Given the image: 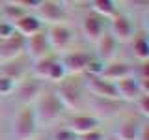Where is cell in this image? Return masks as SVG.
Here are the masks:
<instances>
[{
    "mask_svg": "<svg viewBox=\"0 0 149 140\" xmlns=\"http://www.w3.org/2000/svg\"><path fill=\"white\" fill-rule=\"evenodd\" d=\"M13 26L9 24V22H6V21H0V41L2 39H6V37H9L13 34Z\"/></svg>",
    "mask_w": 149,
    "mask_h": 140,
    "instance_id": "1f68e13d",
    "label": "cell"
},
{
    "mask_svg": "<svg viewBox=\"0 0 149 140\" xmlns=\"http://www.w3.org/2000/svg\"><path fill=\"white\" fill-rule=\"evenodd\" d=\"M0 75L11 78V80H15V82H21L26 75V67L19 62V58H17V60H11V62L0 64Z\"/></svg>",
    "mask_w": 149,
    "mask_h": 140,
    "instance_id": "ffe728a7",
    "label": "cell"
},
{
    "mask_svg": "<svg viewBox=\"0 0 149 140\" xmlns=\"http://www.w3.org/2000/svg\"><path fill=\"white\" fill-rule=\"evenodd\" d=\"M34 114L37 123H43V125H52L56 123L63 114V105L62 101L58 99L54 90H43L41 95L34 101Z\"/></svg>",
    "mask_w": 149,
    "mask_h": 140,
    "instance_id": "6da1fadb",
    "label": "cell"
},
{
    "mask_svg": "<svg viewBox=\"0 0 149 140\" xmlns=\"http://www.w3.org/2000/svg\"><path fill=\"white\" fill-rule=\"evenodd\" d=\"M47 39H49L50 49L58 50V52H65L71 49L74 41V32L67 24H52L47 32Z\"/></svg>",
    "mask_w": 149,
    "mask_h": 140,
    "instance_id": "5b68a950",
    "label": "cell"
},
{
    "mask_svg": "<svg viewBox=\"0 0 149 140\" xmlns=\"http://www.w3.org/2000/svg\"><path fill=\"white\" fill-rule=\"evenodd\" d=\"M37 120L34 114L32 105H24L19 110L17 118L13 120V127H11V134L15 140H32L37 133Z\"/></svg>",
    "mask_w": 149,
    "mask_h": 140,
    "instance_id": "3957f363",
    "label": "cell"
},
{
    "mask_svg": "<svg viewBox=\"0 0 149 140\" xmlns=\"http://www.w3.org/2000/svg\"><path fill=\"white\" fill-rule=\"evenodd\" d=\"M15 90H17L19 99L24 103V105H34V101L41 95V92L45 90V84H43V80L32 77V78L22 80L19 84V88H15Z\"/></svg>",
    "mask_w": 149,
    "mask_h": 140,
    "instance_id": "7c38bea8",
    "label": "cell"
},
{
    "mask_svg": "<svg viewBox=\"0 0 149 140\" xmlns=\"http://www.w3.org/2000/svg\"><path fill=\"white\" fill-rule=\"evenodd\" d=\"M114 2H116V4H118V2H123V0H114Z\"/></svg>",
    "mask_w": 149,
    "mask_h": 140,
    "instance_id": "8d00e7d4",
    "label": "cell"
},
{
    "mask_svg": "<svg viewBox=\"0 0 149 140\" xmlns=\"http://www.w3.org/2000/svg\"><path fill=\"white\" fill-rule=\"evenodd\" d=\"M54 64H56V58L52 54H49V56H45V58H41V60H36L34 67H32V73H34V77L39 78V80H49L50 69H52Z\"/></svg>",
    "mask_w": 149,
    "mask_h": 140,
    "instance_id": "44dd1931",
    "label": "cell"
},
{
    "mask_svg": "<svg viewBox=\"0 0 149 140\" xmlns=\"http://www.w3.org/2000/svg\"><path fill=\"white\" fill-rule=\"evenodd\" d=\"M50 45H49V39H47V32H37V34L30 36V37H24V52L30 56L32 60H41L45 56L50 54Z\"/></svg>",
    "mask_w": 149,
    "mask_h": 140,
    "instance_id": "52a82bcc",
    "label": "cell"
},
{
    "mask_svg": "<svg viewBox=\"0 0 149 140\" xmlns=\"http://www.w3.org/2000/svg\"><path fill=\"white\" fill-rule=\"evenodd\" d=\"M90 0H73V6H86Z\"/></svg>",
    "mask_w": 149,
    "mask_h": 140,
    "instance_id": "836d02e7",
    "label": "cell"
},
{
    "mask_svg": "<svg viewBox=\"0 0 149 140\" xmlns=\"http://www.w3.org/2000/svg\"><path fill=\"white\" fill-rule=\"evenodd\" d=\"M15 88H17V82L15 80H11V78L2 77V75H0V97L11 95V93L15 92Z\"/></svg>",
    "mask_w": 149,
    "mask_h": 140,
    "instance_id": "d4e9b609",
    "label": "cell"
},
{
    "mask_svg": "<svg viewBox=\"0 0 149 140\" xmlns=\"http://www.w3.org/2000/svg\"><path fill=\"white\" fill-rule=\"evenodd\" d=\"M22 52H24V37L19 36L17 32L0 41V64L17 60Z\"/></svg>",
    "mask_w": 149,
    "mask_h": 140,
    "instance_id": "ba28073f",
    "label": "cell"
},
{
    "mask_svg": "<svg viewBox=\"0 0 149 140\" xmlns=\"http://www.w3.org/2000/svg\"><path fill=\"white\" fill-rule=\"evenodd\" d=\"M56 95H58V99L62 101L63 108H71V110H78L82 108L84 101H82V93L78 90L74 84L71 82H62L58 86V90H54Z\"/></svg>",
    "mask_w": 149,
    "mask_h": 140,
    "instance_id": "30bf717a",
    "label": "cell"
},
{
    "mask_svg": "<svg viewBox=\"0 0 149 140\" xmlns=\"http://www.w3.org/2000/svg\"><path fill=\"white\" fill-rule=\"evenodd\" d=\"M77 140H106V136L101 133L99 129H95V131H90V133H86V134L77 136Z\"/></svg>",
    "mask_w": 149,
    "mask_h": 140,
    "instance_id": "4dcf8cb0",
    "label": "cell"
},
{
    "mask_svg": "<svg viewBox=\"0 0 149 140\" xmlns=\"http://www.w3.org/2000/svg\"><path fill=\"white\" fill-rule=\"evenodd\" d=\"M114 84H116V90H118L119 99H123V101H132L134 103L143 93L142 88L138 86V82H136V78H134V77L121 78V80L114 82Z\"/></svg>",
    "mask_w": 149,
    "mask_h": 140,
    "instance_id": "e0dca14e",
    "label": "cell"
},
{
    "mask_svg": "<svg viewBox=\"0 0 149 140\" xmlns=\"http://www.w3.org/2000/svg\"><path fill=\"white\" fill-rule=\"evenodd\" d=\"M106 26H108V19L101 17L99 13H95V11L86 13V15L82 17V22H80V30H82L84 37H86L88 41H93V43L106 32Z\"/></svg>",
    "mask_w": 149,
    "mask_h": 140,
    "instance_id": "8992f818",
    "label": "cell"
},
{
    "mask_svg": "<svg viewBox=\"0 0 149 140\" xmlns=\"http://www.w3.org/2000/svg\"><path fill=\"white\" fill-rule=\"evenodd\" d=\"M134 103H136L140 114H142L143 118H149V93H142Z\"/></svg>",
    "mask_w": 149,
    "mask_h": 140,
    "instance_id": "f1b7e54d",
    "label": "cell"
},
{
    "mask_svg": "<svg viewBox=\"0 0 149 140\" xmlns=\"http://www.w3.org/2000/svg\"><path fill=\"white\" fill-rule=\"evenodd\" d=\"M91 108L95 110V114L110 118V116L118 114L121 108V101L119 99H106V97H93L91 101Z\"/></svg>",
    "mask_w": 149,
    "mask_h": 140,
    "instance_id": "ac0fdd59",
    "label": "cell"
},
{
    "mask_svg": "<svg viewBox=\"0 0 149 140\" xmlns=\"http://www.w3.org/2000/svg\"><path fill=\"white\" fill-rule=\"evenodd\" d=\"M106 140H119V138H116V136H112V138H106Z\"/></svg>",
    "mask_w": 149,
    "mask_h": 140,
    "instance_id": "d590c367",
    "label": "cell"
},
{
    "mask_svg": "<svg viewBox=\"0 0 149 140\" xmlns=\"http://www.w3.org/2000/svg\"><path fill=\"white\" fill-rule=\"evenodd\" d=\"M132 54L140 62H147V58H149V41H147L146 34H140L136 37H132Z\"/></svg>",
    "mask_w": 149,
    "mask_h": 140,
    "instance_id": "603a6c76",
    "label": "cell"
},
{
    "mask_svg": "<svg viewBox=\"0 0 149 140\" xmlns=\"http://www.w3.org/2000/svg\"><path fill=\"white\" fill-rule=\"evenodd\" d=\"M65 77H67V75H65V69H63L62 62H60V60H56V64L52 65V69H50L49 80H50V82H62Z\"/></svg>",
    "mask_w": 149,
    "mask_h": 140,
    "instance_id": "484cf974",
    "label": "cell"
},
{
    "mask_svg": "<svg viewBox=\"0 0 149 140\" xmlns=\"http://www.w3.org/2000/svg\"><path fill=\"white\" fill-rule=\"evenodd\" d=\"M95 47H97V56H99L101 62H108V60H114L116 58L119 43L114 39V36L106 30L104 34L95 41Z\"/></svg>",
    "mask_w": 149,
    "mask_h": 140,
    "instance_id": "9a60e30c",
    "label": "cell"
},
{
    "mask_svg": "<svg viewBox=\"0 0 149 140\" xmlns=\"http://www.w3.org/2000/svg\"><path fill=\"white\" fill-rule=\"evenodd\" d=\"M138 140H149V125H147V121H142V127H140Z\"/></svg>",
    "mask_w": 149,
    "mask_h": 140,
    "instance_id": "d6a6232c",
    "label": "cell"
},
{
    "mask_svg": "<svg viewBox=\"0 0 149 140\" xmlns=\"http://www.w3.org/2000/svg\"><path fill=\"white\" fill-rule=\"evenodd\" d=\"M134 75V67L127 62H108L104 64L102 71L99 77L104 78V80H110V82H118L121 78H129Z\"/></svg>",
    "mask_w": 149,
    "mask_h": 140,
    "instance_id": "4fadbf2b",
    "label": "cell"
},
{
    "mask_svg": "<svg viewBox=\"0 0 149 140\" xmlns=\"http://www.w3.org/2000/svg\"><path fill=\"white\" fill-rule=\"evenodd\" d=\"M32 140H43V138H32Z\"/></svg>",
    "mask_w": 149,
    "mask_h": 140,
    "instance_id": "74e56055",
    "label": "cell"
},
{
    "mask_svg": "<svg viewBox=\"0 0 149 140\" xmlns=\"http://www.w3.org/2000/svg\"><path fill=\"white\" fill-rule=\"evenodd\" d=\"M99 123H101V120L97 118V116L80 114V116H74V118L69 120L67 129L73 131L77 136H80V134H86V133H90V131L99 129Z\"/></svg>",
    "mask_w": 149,
    "mask_h": 140,
    "instance_id": "2e32d148",
    "label": "cell"
},
{
    "mask_svg": "<svg viewBox=\"0 0 149 140\" xmlns=\"http://www.w3.org/2000/svg\"><path fill=\"white\" fill-rule=\"evenodd\" d=\"M86 88L93 93V97H106V99H119L118 90H116V84L110 80H104L101 77H93L88 75L86 80ZM121 101V99H119Z\"/></svg>",
    "mask_w": 149,
    "mask_h": 140,
    "instance_id": "8fae6325",
    "label": "cell"
},
{
    "mask_svg": "<svg viewBox=\"0 0 149 140\" xmlns=\"http://www.w3.org/2000/svg\"><path fill=\"white\" fill-rule=\"evenodd\" d=\"M13 30L22 37H30V36H34V34L43 30V22L37 19L36 13L26 11L22 17H19L17 21L13 22Z\"/></svg>",
    "mask_w": 149,
    "mask_h": 140,
    "instance_id": "5bb4252c",
    "label": "cell"
},
{
    "mask_svg": "<svg viewBox=\"0 0 149 140\" xmlns=\"http://www.w3.org/2000/svg\"><path fill=\"white\" fill-rule=\"evenodd\" d=\"M60 2H62L65 8H71L73 6V0H60Z\"/></svg>",
    "mask_w": 149,
    "mask_h": 140,
    "instance_id": "e575fe53",
    "label": "cell"
},
{
    "mask_svg": "<svg viewBox=\"0 0 149 140\" xmlns=\"http://www.w3.org/2000/svg\"><path fill=\"white\" fill-rule=\"evenodd\" d=\"M34 13L41 22H47L49 26L67 24L69 21V8H65L60 0H41Z\"/></svg>",
    "mask_w": 149,
    "mask_h": 140,
    "instance_id": "7a4b0ae2",
    "label": "cell"
},
{
    "mask_svg": "<svg viewBox=\"0 0 149 140\" xmlns=\"http://www.w3.org/2000/svg\"><path fill=\"white\" fill-rule=\"evenodd\" d=\"M4 4H13V6H21L22 9H26V11H30V9H36L39 6L41 0H2Z\"/></svg>",
    "mask_w": 149,
    "mask_h": 140,
    "instance_id": "4316f807",
    "label": "cell"
},
{
    "mask_svg": "<svg viewBox=\"0 0 149 140\" xmlns=\"http://www.w3.org/2000/svg\"><path fill=\"white\" fill-rule=\"evenodd\" d=\"M50 140H77V134L73 131H69L67 127H62V129H56L50 134Z\"/></svg>",
    "mask_w": 149,
    "mask_h": 140,
    "instance_id": "83f0119b",
    "label": "cell"
},
{
    "mask_svg": "<svg viewBox=\"0 0 149 140\" xmlns=\"http://www.w3.org/2000/svg\"><path fill=\"white\" fill-rule=\"evenodd\" d=\"M102 67H104V62H101V60H95V58H91L90 60V64H88V67H86V71L84 73H88V75H93V77H99L101 71H102Z\"/></svg>",
    "mask_w": 149,
    "mask_h": 140,
    "instance_id": "f546056e",
    "label": "cell"
},
{
    "mask_svg": "<svg viewBox=\"0 0 149 140\" xmlns=\"http://www.w3.org/2000/svg\"><path fill=\"white\" fill-rule=\"evenodd\" d=\"M108 32L114 36V39L118 41V43H127V41H130L136 36L132 21H130L127 15L119 13V11L112 19H108Z\"/></svg>",
    "mask_w": 149,
    "mask_h": 140,
    "instance_id": "277c9868",
    "label": "cell"
},
{
    "mask_svg": "<svg viewBox=\"0 0 149 140\" xmlns=\"http://www.w3.org/2000/svg\"><path fill=\"white\" fill-rule=\"evenodd\" d=\"M91 56L88 52H82V50H77V52H65L60 62H62L63 69H65V75H80L86 71L88 64H90Z\"/></svg>",
    "mask_w": 149,
    "mask_h": 140,
    "instance_id": "9c48e42d",
    "label": "cell"
},
{
    "mask_svg": "<svg viewBox=\"0 0 149 140\" xmlns=\"http://www.w3.org/2000/svg\"><path fill=\"white\" fill-rule=\"evenodd\" d=\"M24 13H26V9H22L21 6H13V4H4V6L0 8V15H2V19L6 22H9L11 26H13V22H15L19 17H22Z\"/></svg>",
    "mask_w": 149,
    "mask_h": 140,
    "instance_id": "cb8c5ba5",
    "label": "cell"
},
{
    "mask_svg": "<svg viewBox=\"0 0 149 140\" xmlns=\"http://www.w3.org/2000/svg\"><path fill=\"white\" fill-rule=\"evenodd\" d=\"M88 6H91V11L99 13L104 19H112L118 13V6H116L114 0H90Z\"/></svg>",
    "mask_w": 149,
    "mask_h": 140,
    "instance_id": "7402d4cb",
    "label": "cell"
},
{
    "mask_svg": "<svg viewBox=\"0 0 149 140\" xmlns=\"http://www.w3.org/2000/svg\"><path fill=\"white\" fill-rule=\"evenodd\" d=\"M140 127H142V121L138 118H127V120L121 121L118 133H116V138H119V140H138Z\"/></svg>",
    "mask_w": 149,
    "mask_h": 140,
    "instance_id": "d6986e66",
    "label": "cell"
}]
</instances>
